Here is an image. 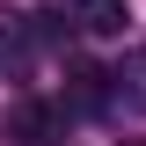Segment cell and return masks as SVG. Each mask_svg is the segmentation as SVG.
Wrapping results in <instances>:
<instances>
[{"mask_svg": "<svg viewBox=\"0 0 146 146\" xmlns=\"http://www.w3.org/2000/svg\"><path fill=\"white\" fill-rule=\"evenodd\" d=\"M110 102L117 110H146V51H131L124 66L110 73Z\"/></svg>", "mask_w": 146, "mask_h": 146, "instance_id": "obj_2", "label": "cell"}, {"mask_svg": "<svg viewBox=\"0 0 146 146\" xmlns=\"http://www.w3.org/2000/svg\"><path fill=\"white\" fill-rule=\"evenodd\" d=\"M66 15L73 22H80V29H88V36H117V29H124V0H66Z\"/></svg>", "mask_w": 146, "mask_h": 146, "instance_id": "obj_1", "label": "cell"}, {"mask_svg": "<svg viewBox=\"0 0 146 146\" xmlns=\"http://www.w3.org/2000/svg\"><path fill=\"white\" fill-rule=\"evenodd\" d=\"M139 146H146V139H139Z\"/></svg>", "mask_w": 146, "mask_h": 146, "instance_id": "obj_3", "label": "cell"}]
</instances>
